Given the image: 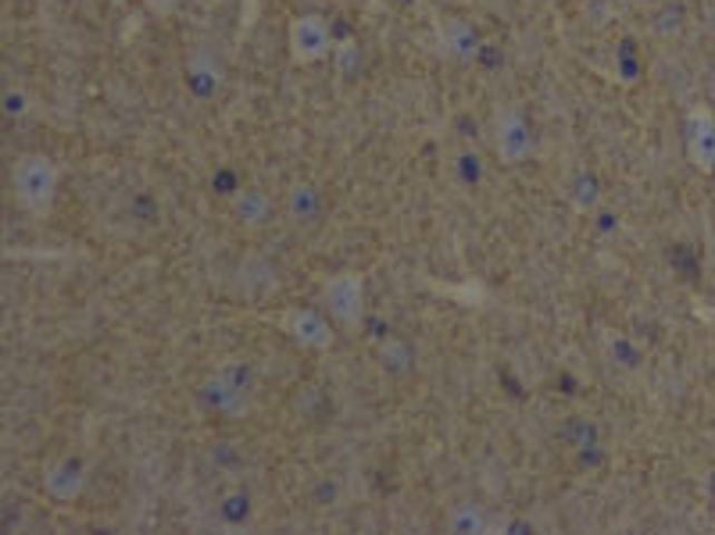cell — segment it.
Instances as JSON below:
<instances>
[{"label": "cell", "instance_id": "11", "mask_svg": "<svg viewBox=\"0 0 715 535\" xmlns=\"http://www.w3.org/2000/svg\"><path fill=\"white\" fill-rule=\"evenodd\" d=\"M451 532H490V517L476 507H458L451 514Z\"/></svg>", "mask_w": 715, "mask_h": 535}, {"label": "cell", "instance_id": "7", "mask_svg": "<svg viewBox=\"0 0 715 535\" xmlns=\"http://www.w3.org/2000/svg\"><path fill=\"white\" fill-rule=\"evenodd\" d=\"M283 329L291 333V339H297L301 347H312V350H326L333 343L330 325L322 321L319 310H286Z\"/></svg>", "mask_w": 715, "mask_h": 535}, {"label": "cell", "instance_id": "6", "mask_svg": "<svg viewBox=\"0 0 715 535\" xmlns=\"http://www.w3.org/2000/svg\"><path fill=\"white\" fill-rule=\"evenodd\" d=\"M687 153L705 171L715 165V115L702 108V103L687 111Z\"/></svg>", "mask_w": 715, "mask_h": 535}, {"label": "cell", "instance_id": "2", "mask_svg": "<svg viewBox=\"0 0 715 535\" xmlns=\"http://www.w3.org/2000/svg\"><path fill=\"white\" fill-rule=\"evenodd\" d=\"M322 300L330 307V318L340 329L358 333L365 318V283L354 271H336L322 283Z\"/></svg>", "mask_w": 715, "mask_h": 535}, {"label": "cell", "instance_id": "9", "mask_svg": "<svg viewBox=\"0 0 715 535\" xmlns=\"http://www.w3.org/2000/svg\"><path fill=\"white\" fill-rule=\"evenodd\" d=\"M440 47H444V55L454 58V61H472L480 55V37H476V29L462 19H448L440 26Z\"/></svg>", "mask_w": 715, "mask_h": 535}, {"label": "cell", "instance_id": "5", "mask_svg": "<svg viewBox=\"0 0 715 535\" xmlns=\"http://www.w3.org/2000/svg\"><path fill=\"white\" fill-rule=\"evenodd\" d=\"M208 404L226 414V418H236V414L247 410V396H251V386H247V371H241L236 365H223L215 371V378L208 383Z\"/></svg>", "mask_w": 715, "mask_h": 535}, {"label": "cell", "instance_id": "3", "mask_svg": "<svg viewBox=\"0 0 715 535\" xmlns=\"http://www.w3.org/2000/svg\"><path fill=\"white\" fill-rule=\"evenodd\" d=\"M493 150L505 165H522L533 153V136L526 126L522 111L516 103H505V108L493 111Z\"/></svg>", "mask_w": 715, "mask_h": 535}, {"label": "cell", "instance_id": "4", "mask_svg": "<svg viewBox=\"0 0 715 535\" xmlns=\"http://www.w3.org/2000/svg\"><path fill=\"white\" fill-rule=\"evenodd\" d=\"M286 40H291V55L297 65H315L326 55H333V32L322 14H297Z\"/></svg>", "mask_w": 715, "mask_h": 535}, {"label": "cell", "instance_id": "13", "mask_svg": "<svg viewBox=\"0 0 715 535\" xmlns=\"http://www.w3.org/2000/svg\"><path fill=\"white\" fill-rule=\"evenodd\" d=\"M144 4L155 11V14H176L183 0H144Z\"/></svg>", "mask_w": 715, "mask_h": 535}, {"label": "cell", "instance_id": "10", "mask_svg": "<svg viewBox=\"0 0 715 535\" xmlns=\"http://www.w3.org/2000/svg\"><path fill=\"white\" fill-rule=\"evenodd\" d=\"M233 211H236V218L244 221V226L258 229V226H265V221H268L272 204H268V197L262 194V189H244V194L233 197Z\"/></svg>", "mask_w": 715, "mask_h": 535}, {"label": "cell", "instance_id": "1", "mask_svg": "<svg viewBox=\"0 0 715 535\" xmlns=\"http://www.w3.org/2000/svg\"><path fill=\"white\" fill-rule=\"evenodd\" d=\"M11 186L29 215H47L58 197V165L47 153H22L11 168Z\"/></svg>", "mask_w": 715, "mask_h": 535}, {"label": "cell", "instance_id": "12", "mask_svg": "<svg viewBox=\"0 0 715 535\" xmlns=\"http://www.w3.org/2000/svg\"><path fill=\"white\" fill-rule=\"evenodd\" d=\"M333 58H336V72H340V76H351V68L358 65V47H354V40H344L340 47H333Z\"/></svg>", "mask_w": 715, "mask_h": 535}, {"label": "cell", "instance_id": "8", "mask_svg": "<svg viewBox=\"0 0 715 535\" xmlns=\"http://www.w3.org/2000/svg\"><path fill=\"white\" fill-rule=\"evenodd\" d=\"M82 486H87V468H82L79 460L72 457H65L58 464H50V468L43 472V489L50 499H76L82 493Z\"/></svg>", "mask_w": 715, "mask_h": 535}]
</instances>
